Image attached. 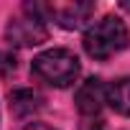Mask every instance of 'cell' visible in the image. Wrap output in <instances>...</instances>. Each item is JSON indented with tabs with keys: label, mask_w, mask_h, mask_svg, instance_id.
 <instances>
[{
	"label": "cell",
	"mask_w": 130,
	"mask_h": 130,
	"mask_svg": "<svg viewBox=\"0 0 130 130\" xmlns=\"http://www.w3.org/2000/svg\"><path fill=\"white\" fill-rule=\"evenodd\" d=\"M130 41V33H127V26L117 18V15H105L100 18L97 23H92L82 38L84 43V51L97 59V61H105L110 56H115L117 51H122Z\"/></svg>",
	"instance_id": "cell-1"
},
{
	"label": "cell",
	"mask_w": 130,
	"mask_h": 130,
	"mask_svg": "<svg viewBox=\"0 0 130 130\" xmlns=\"http://www.w3.org/2000/svg\"><path fill=\"white\" fill-rule=\"evenodd\" d=\"M31 72L46 82L48 87H72L82 72L79 67V59L69 51V48H48L43 54H38L31 64Z\"/></svg>",
	"instance_id": "cell-2"
},
{
	"label": "cell",
	"mask_w": 130,
	"mask_h": 130,
	"mask_svg": "<svg viewBox=\"0 0 130 130\" xmlns=\"http://www.w3.org/2000/svg\"><path fill=\"white\" fill-rule=\"evenodd\" d=\"M26 13L41 18V21H56L61 28H82L92 13H94V3H28Z\"/></svg>",
	"instance_id": "cell-3"
},
{
	"label": "cell",
	"mask_w": 130,
	"mask_h": 130,
	"mask_svg": "<svg viewBox=\"0 0 130 130\" xmlns=\"http://www.w3.org/2000/svg\"><path fill=\"white\" fill-rule=\"evenodd\" d=\"M5 38L13 43V46H38L48 38V31H46V21L36 18V15H21V18H13L5 28Z\"/></svg>",
	"instance_id": "cell-4"
},
{
	"label": "cell",
	"mask_w": 130,
	"mask_h": 130,
	"mask_svg": "<svg viewBox=\"0 0 130 130\" xmlns=\"http://www.w3.org/2000/svg\"><path fill=\"white\" fill-rule=\"evenodd\" d=\"M74 102H77V110L82 115L94 117L102 110V105L107 102V87L102 84V79H94L92 77V79H87V82L79 84V89L74 94Z\"/></svg>",
	"instance_id": "cell-5"
},
{
	"label": "cell",
	"mask_w": 130,
	"mask_h": 130,
	"mask_svg": "<svg viewBox=\"0 0 130 130\" xmlns=\"http://www.w3.org/2000/svg\"><path fill=\"white\" fill-rule=\"evenodd\" d=\"M41 102H43L41 94L33 92V89L21 87V89H13V92H10V110H13L18 117H31L33 112L41 110Z\"/></svg>",
	"instance_id": "cell-6"
},
{
	"label": "cell",
	"mask_w": 130,
	"mask_h": 130,
	"mask_svg": "<svg viewBox=\"0 0 130 130\" xmlns=\"http://www.w3.org/2000/svg\"><path fill=\"white\" fill-rule=\"evenodd\" d=\"M107 105L117 115L130 117V77H122L107 87Z\"/></svg>",
	"instance_id": "cell-7"
},
{
	"label": "cell",
	"mask_w": 130,
	"mask_h": 130,
	"mask_svg": "<svg viewBox=\"0 0 130 130\" xmlns=\"http://www.w3.org/2000/svg\"><path fill=\"white\" fill-rule=\"evenodd\" d=\"M18 67V61L10 51H0V77H10Z\"/></svg>",
	"instance_id": "cell-8"
},
{
	"label": "cell",
	"mask_w": 130,
	"mask_h": 130,
	"mask_svg": "<svg viewBox=\"0 0 130 130\" xmlns=\"http://www.w3.org/2000/svg\"><path fill=\"white\" fill-rule=\"evenodd\" d=\"M26 130H54V127H48V125H43V122H31Z\"/></svg>",
	"instance_id": "cell-9"
},
{
	"label": "cell",
	"mask_w": 130,
	"mask_h": 130,
	"mask_svg": "<svg viewBox=\"0 0 130 130\" xmlns=\"http://www.w3.org/2000/svg\"><path fill=\"white\" fill-rule=\"evenodd\" d=\"M122 8H125V10H130V3H127V0H125V3H122Z\"/></svg>",
	"instance_id": "cell-10"
}]
</instances>
